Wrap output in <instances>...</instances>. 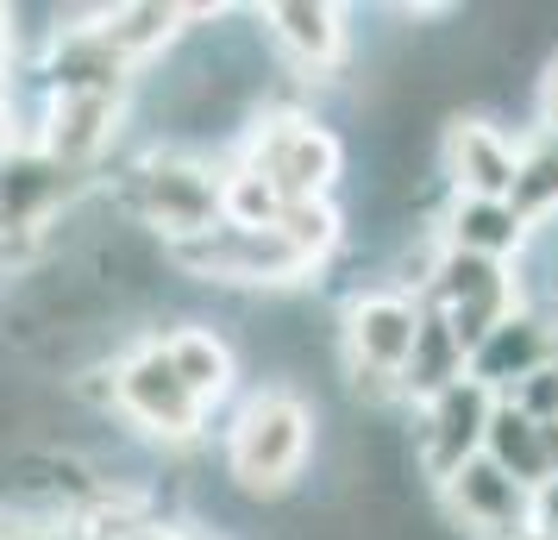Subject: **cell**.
Wrapping results in <instances>:
<instances>
[{"label": "cell", "instance_id": "6da1fadb", "mask_svg": "<svg viewBox=\"0 0 558 540\" xmlns=\"http://www.w3.org/2000/svg\"><path fill=\"white\" fill-rule=\"evenodd\" d=\"M307 446H314V409L295 389H257L227 434V471L239 490L277 496L307 465Z\"/></svg>", "mask_w": 558, "mask_h": 540}, {"label": "cell", "instance_id": "7a4b0ae2", "mask_svg": "<svg viewBox=\"0 0 558 540\" xmlns=\"http://www.w3.org/2000/svg\"><path fill=\"white\" fill-rule=\"evenodd\" d=\"M239 170H252L282 207L327 202L332 177H339V139L307 113H270V120L252 127Z\"/></svg>", "mask_w": 558, "mask_h": 540}, {"label": "cell", "instance_id": "3957f363", "mask_svg": "<svg viewBox=\"0 0 558 540\" xmlns=\"http://www.w3.org/2000/svg\"><path fill=\"white\" fill-rule=\"evenodd\" d=\"M421 321H427V309L396 296V289L357 296L352 309H345V352H352L357 389L402 396V377H408V364H414V346H421Z\"/></svg>", "mask_w": 558, "mask_h": 540}, {"label": "cell", "instance_id": "277c9868", "mask_svg": "<svg viewBox=\"0 0 558 540\" xmlns=\"http://www.w3.org/2000/svg\"><path fill=\"white\" fill-rule=\"evenodd\" d=\"M132 202L145 214V227L163 239V252L220 227V177L195 157H145L138 182H132Z\"/></svg>", "mask_w": 558, "mask_h": 540}, {"label": "cell", "instance_id": "5b68a950", "mask_svg": "<svg viewBox=\"0 0 558 540\" xmlns=\"http://www.w3.org/2000/svg\"><path fill=\"white\" fill-rule=\"evenodd\" d=\"M489 415H496V396L477 384V377H452L446 389H433L421 403V465L446 484L452 471H464L471 459H483V440H489Z\"/></svg>", "mask_w": 558, "mask_h": 540}, {"label": "cell", "instance_id": "8992f818", "mask_svg": "<svg viewBox=\"0 0 558 540\" xmlns=\"http://www.w3.org/2000/svg\"><path fill=\"white\" fill-rule=\"evenodd\" d=\"M113 409L126 415V421H138V428L157 434V440H195V428H202V415H207L202 403L177 384V371L163 364L157 339L113 364Z\"/></svg>", "mask_w": 558, "mask_h": 540}, {"label": "cell", "instance_id": "52a82bcc", "mask_svg": "<svg viewBox=\"0 0 558 540\" xmlns=\"http://www.w3.org/2000/svg\"><path fill=\"white\" fill-rule=\"evenodd\" d=\"M521 164H527V157L514 152L489 120H458V127L446 132V170H452L464 202H508L514 207Z\"/></svg>", "mask_w": 558, "mask_h": 540}, {"label": "cell", "instance_id": "ba28073f", "mask_svg": "<svg viewBox=\"0 0 558 540\" xmlns=\"http://www.w3.org/2000/svg\"><path fill=\"white\" fill-rule=\"evenodd\" d=\"M446 496H452L458 521L483 540H527V503L533 490L514 484L508 471H496L489 459H471L464 471L446 478Z\"/></svg>", "mask_w": 558, "mask_h": 540}, {"label": "cell", "instance_id": "9c48e42d", "mask_svg": "<svg viewBox=\"0 0 558 540\" xmlns=\"http://www.w3.org/2000/svg\"><path fill=\"white\" fill-rule=\"evenodd\" d=\"M113 127H120V95H107V88H63L51 101V120H45V164H57L70 177L76 164L107 152Z\"/></svg>", "mask_w": 558, "mask_h": 540}, {"label": "cell", "instance_id": "30bf717a", "mask_svg": "<svg viewBox=\"0 0 558 540\" xmlns=\"http://www.w3.org/2000/svg\"><path fill=\"white\" fill-rule=\"evenodd\" d=\"M157 352H163V364L177 371V384L195 396V403H220L232 389V346L214 327H177V334L157 339Z\"/></svg>", "mask_w": 558, "mask_h": 540}, {"label": "cell", "instance_id": "8fae6325", "mask_svg": "<svg viewBox=\"0 0 558 540\" xmlns=\"http://www.w3.org/2000/svg\"><path fill=\"white\" fill-rule=\"evenodd\" d=\"M264 20H270V38H277L302 70H332L339 51H345V26H339L345 13H339V7L295 0V7H264Z\"/></svg>", "mask_w": 558, "mask_h": 540}, {"label": "cell", "instance_id": "7c38bea8", "mask_svg": "<svg viewBox=\"0 0 558 540\" xmlns=\"http://www.w3.org/2000/svg\"><path fill=\"white\" fill-rule=\"evenodd\" d=\"M527 220L508 202H458L452 207V252L464 257H489V264H508V252L521 245Z\"/></svg>", "mask_w": 558, "mask_h": 540}, {"label": "cell", "instance_id": "4fadbf2b", "mask_svg": "<svg viewBox=\"0 0 558 540\" xmlns=\"http://www.w3.org/2000/svg\"><path fill=\"white\" fill-rule=\"evenodd\" d=\"M533 113H539V127H546V139H558V57L546 63V76H539V95H533Z\"/></svg>", "mask_w": 558, "mask_h": 540}, {"label": "cell", "instance_id": "5bb4252c", "mask_svg": "<svg viewBox=\"0 0 558 540\" xmlns=\"http://www.w3.org/2000/svg\"><path fill=\"white\" fill-rule=\"evenodd\" d=\"M13 145V101H7V76H0V152Z\"/></svg>", "mask_w": 558, "mask_h": 540}, {"label": "cell", "instance_id": "9a60e30c", "mask_svg": "<svg viewBox=\"0 0 558 540\" xmlns=\"http://www.w3.org/2000/svg\"><path fill=\"white\" fill-rule=\"evenodd\" d=\"M7 57H13V13L0 7V70H7Z\"/></svg>", "mask_w": 558, "mask_h": 540}]
</instances>
